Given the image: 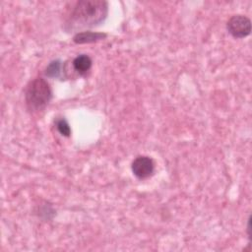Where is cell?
I'll list each match as a JSON object with an SVG mask.
<instances>
[{
  "mask_svg": "<svg viewBox=\"0 0 252 252\" xmlns=\"http://www.w3.org/2000/svg\"><path fill=\"white\" fill-rule=\"evenodd\" d=\"M131 169L133 174L139 179L149 178L154 174L155 171V163L153 158L147 156H139L137 157L132 164Z\"/></svg>",
  "mask_w": 252,
  "mask_h": 252,
  "instance_id": "277c9868",
  "label": "cell"
},
{
  "mask_svg": "<svg viewBox=\"0 0 252 252\" xmlns=\"http://www.w3.org/2000/svg\"><path fill=\"white\" fill-rule=\"evenodd\" d=\"M56 129L64 137H69L71 134V128L69 126V123L64 118H60L56 121Z\"/></svg>",
  "mask_w": 252,
  "mask_h": 252,
  "instance_id": "ba28073f",
  "label": "cell"
},
{
  "mask_svg": "<svg viewBox=\"0 0 252 252\" xmlns=\"http://www.w3.org/2000/svg\"><path fill=\"white\" fill-rule=\"evenodd\" d=\"M106 33L102 32H79L73 36V41L77 44H83V43H92L95 42L101 39H104L106 37Z\"/></svg>",
  "mask_w": 252,
  "mask_h": 252,
  "instance_id": "5b68a950",
  "label": "cell"
},
{
  "mask_svg": "<svg viewBox=\"0 0 252 252\" xmlns=\"http://www.w3.org/2000/svg\"><path fill=\"white\" fill-rule=\"evenodd\" d=\"M51 98V88L43 78H35L32 80L26 88L25 100L30 110H42L49 103Z\"/></svg>",
  "mask_w": 252,
  "mask_h": 252,
  "instance_id": "7a4b0ae2",
  "label": "cell"
},
{
  "mask_svg": "<svg viewBox=\"0 0 252 252\" xmlns=\"http://www.w3.org/2000/svg\"><path fill=\"white\" fill-rule=\"evenodd\" d=\"M93 61L91 57L87 54H80L76 56L73 60V67L74 70L79 74V75H85L87 74L90 69L92 68Z\"/></svg>",
  "mask_w": 252,
  "mask_h": 252,
  "instance_id": "8992f818",
  "label": "cell"
},
{
  "mask_svg": "<svg viewBox=\"0 0 252 252\" xmlns=\"http://www.w3.org/2000/svg\"><path fill=\"white\" fill-rule=\"evenodd\" d=\"M228 32L235 38H244L250 34L251 21L244 15H234L226 24Z\"/></svg>",
  "mask_w": 252,
  "mask_h": 252,
  "instance_id": "3957f363",
  "label": "cell"
},
{
  "mask_svg": "<svg viewBox=\"0 0 252 252\" xmlns=\"http://www.w3.org/2000/svg\"><path fill=\"white\" fill-rule=\"evenodd\" d=\"M108 14V4L103 0H81L72 8L65 23L67 31L93 28L102 23Z\"/></svg>",
  "mask_w": 252,
  "mask_h": 252,
  "instance_id": "6da1fadb",
  "label": "cell"
},
{
  "mask_svg": "<svg viewBox=\"0 0 252 252\" xmlns=\"http://www.w3.org/2000/svg\"><path fill=\"white\" fill-rule=\"evenodd\" d=\"M45 76L48 78L57 79L62 76L63 73V63L59 59L52 60L48 63V65L45 68Z\"/></svg>",
  "mask_w": 252,
  "mask_h": 252,
  "instance_id": "52a82bcc",
  "label": "cell"
}]
</instances>
